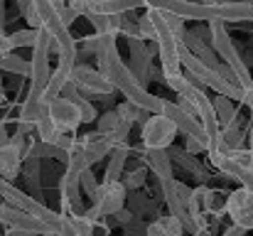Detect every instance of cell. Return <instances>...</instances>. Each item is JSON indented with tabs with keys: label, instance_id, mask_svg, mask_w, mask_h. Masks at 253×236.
<instances>
[{
	"label": "cell",
	"instance_id": "obj_13",
	"mask_svg": "<svg viewBox=\"0 0 253 236\" xmlns=\"http://www.w3.org/2000/svg\"><path fill=\"white\" fill-rule=\"evenodd\" d=\"M143 162H145V167H150V172L158 180H169L172 177V162L168 157V150H145Z\"/></svg>",
	"mask_w": 253,
	"mask_h": 236
},
{
	"label": "cell",
	"instance_id": "obj_29",
	"mask_svg": "<svg viewBox=\"0 0 253 236\" xmlns=\"http://www.w3.org/2000/svg\"><path fill=\"white\" fill-rule=\"evenodd\" d=\"M57 15H59V20H62V25H64V27H69V25H72V22L77 20V15H74V12H72V10H69L67 5H64V7H62V10H59Z\"/></svg>",
	"mask_w": 253,
	"mask_h": 236
},
{
	"label": "cell",
	"instance_id": "obj_3",
	"mask_svg": "<svg viewBox=\"0 0 253 236\" xmlns=\"http://www.w3.org/2000/svg\"><path fill=\"white\" fill-rule=\"evenodd\" d=\"M91 199H93V207L86 209L84 217L96 224V219L113 217L116 212L123 209V204H126V187L121 182H98V189H96V194Z\"/></svg>",
	"mask_w": 253,
	"mask_h": 236
},
{
	"label": "cell",
	"instance_id": "obj_15",
	"mask_svg": "<svg viewBox=\"0 0 253 236\" xmlns=\"http://www.w3.org/2000/svg\"><path fill=\"white\" fill-rule=\"evenodd\" d=\"M168 157H169V162L174 165H182V170H187L189 175H194V177H199V180H204L207 177V170L194 160L192 155H187L184 150H177V148H168Z\"/></svg>",
	"mask_w": 253,
	"mask_h": 236
},
{
	"label": "cell",
	"instance_id": "obj_19",
	"mask_svg": "<svg viewBox=\"0 0 253 236\" xmlns=\"http://www.w3.org/2000/svg\"><path fill=\"white\" fill-rule=\"evenodd\" d=\"M62 217L69 222L72 232L77 236H93V222H88L84 214H62Z\"/></svg>",
	"mask_w": 253,
	"mask_h": 236
},
{
	"label": "cell",
	"instance_id": "obj_32",
	"mask_svg": "<svg viewBox=\"0 0 253 236\" xmlns=\"http://www.w3.org/2000/svg\"><path fill=\"white\" fill-rule=\"evenodd\" d=\"M113 217H116V222H118V224H128V222H133V214H130V212H126V209L116 212Z\"/></svg>",
	"mask_w": 253,
	"mask_h": 236
},
{
	"label": "cell",
	"instance_id": "obj_10",
	"mask_svg": "<svg viewBox=\"0 0 253 236\" xmlns=\"http://www.w3.org/2000/svg\"><path fill=\"white\" fill-rule=\"evenodd\" d=\"M79 145L84 148L86 157H88V165H93V162L103 160V157L111 153V148H113L111 138H108V136H103V133H98V131H96V133H88V136H82Z\"/></svg>",
	"mask_w": 253,
	"mask_h": 236
},
{
	"label": "cell",
	"instance_id": "obj_6",
	"mask_svg": "<svg viewBox=\"0 0 253 236\" xmlns=\"http://www.w3.org/2000/svg\"><path fill=\"white\" fill-rule=\"evenodd\" d=\"M231 219L234 227H239L241 232L253 229V194L246 192L244 187L234 189L231 194H226V209H224Z\"/></svg>",
	"mask_w": 253,
	"mask_h": 236
},
{
	"label": "cell",
	"instance_id": "obj_38",
	"mask_svg": "<svg viewBox=\"0 0 253 236\" xmlns=\"http://www.w3.org/2000/svg\"><path fill=\"white\" fill-rule=\"evenodd\" d=\"M224 2H236V0H214V5H224Z\"/></svg>",
	"mask_w": 253,
	"mask_h": 236
},
{
	"label": "cell",
	"instance_id": "obj_7",
	"mask_svg": "<svg viewBox=\"0 0 253 236\" xmlns=\"http://www.w3.org/2000/svg\"><path fill=\"white\" fill-rule=\"evenodd\" d=\"M47 113L52 118V126L57 133H77V128L82 126L79 111L74 108V103H69L67 98H54L52 103H47Z\"/></svg>",
	"mask_w": 253,
	"mask_h": 236
},
{
	"label": "cell",
	"instance_id": "obj_36",
	"mask_svg": "<svg viewBox=\"0 0 253 236\" xmlns=\"http://www.w3.org/2000/svg\"><path fill=\"white\" fill-rule=\"evenodd\" d=\"M0 22L5 25V0H0Z\"/></svg>",
	"mask_w": 253,
	"mask_h": 236
},
{
	"label": "cell",
	"instance_id": "obj_11",
	"mask_svg": "<svg viewBox=\"0 0 253 236\" xmlns=\"http://www.w3.org/2000/svg\"><path fill=\"white\" fill-rule=\"evenodd\" d=\"M22 167V150L15 145H0V177L2 180H15Z\"/></svg>",
	"mask_w": 253,
	"mask_h": 236
},
{
	"label": "cell",
	"instance_id": "obj_12",
	"mask_svg": "<svg viewBox=\"0 0 253 236\" xmlns=\"http://www.w3.org/2000/svg\"><path fill=\"white\" fill-rule=\"evenodd\" d=\"M108 155H111V162L106 165V177H103V182H121V177H123V167H126V160H128V155H130L128 143H118V145H113Z\"/></svg>",
	"mask_w": 253,
	"mask_h": 236
},
{
	"label": "cell",
	"instance_id": "obj_27",
	"mask_svg": "<svg viewBox=\"0 0 253 236\" xmlns=\"http://www.w3.org/2000/svg\"><path fill=\"white\" fill-rule=\"evenodd\" d=\"M184 153L187 155H199V153H207V148L199 143V141H194V138H187V143H184Z\"/></svg>",
	"mask_w": 253,
	"mask_h": 236
},
{
	"label": "cell",
	"instance_id": "obj_31",
	"mask_svg": "<svg viewBox=\"0 0 253 236\" xmlns=\"http://www.w3.org/2000/svg\"><path fill=\"white\" fill-rule=\"evenodd\" d=\"M145 236H168V234H165V229L160 227V222H153V224L145 227Z\"/></svg>",
	"mask_w": 253,
	"mask_h": 236
},
{
	"label": "cell",
	"instance_id": "obj_18",
	"mask_svg": "<svg viewBox=\"0 0 253 236\" xmlns=\"http://www.w3.org/2000/svg\"><path fill=\"white\" fill-rule=\"evenodd\" d=\"M224 209H226V194H221V192H216V189H209V197H207V209H204V214L209 217H214V219H219L221 214H224Z\"/></svg>",
	"mask_w": 253,
	"mask_h": 236
},
{
	"label": "cell",
	"instance_id": "obj_20",
	"mask_svg": "<svg viewBox=\"0 0 253 236\" xmlns=\"http://www.w3.org/2000/svg\"><path fill=\"white\" fill-rule=\"evenodd\" d=\"M121 123V116H118V111L113 108V111H106L103 116H98L96 118V131L98 133H103V136H111L113 131H116V126Z\"/></svg>",
	"mask_w": 253,
	"mask_h": 236
},
{
	"label": "cell",
	"instance_id": "obj_26",
	"mask_svg": "<svg viewBox=\"0 0 253 236\" xmlns=\"http://www.w3.org/2000/svg\"><path fill=\"white\" fill-rule=\"evenodd\" d=\"M57 150H62V153H69L74 145H77V136H72V133H57V138H54V143H52Z\"/></svg>",
	"mask_w": 253,
	"mask_h": 236
},
{
	"label": "cell",
	"instance_id": "obj_39",
	"mask_svg": "<svg viewBox=\"0 0 253 236\" xmlns=\"http://www.w3.org/2000/svg\"><path fill=\"white\" fill-rule=\"evenodd\" d=\"M197 2H202V5H214V0H197Z\"/></svg>",
	"mask_w": 253,
	"mask_h": 236
},
{
	"label": "cell",
	"instance_id": "obj_5",
	"mask_svg": "<svg viewBox=\"0 0 253 236\" xmlns=\"http://www.w3.org/2000/svg\"><path fill=\"white\" fill-rule=\"evenodd\" d=\"M72 84L79 89V94L91 98V96H111L113 86L108 84V79L103 77L98 69H91L86 64H74L72 69Z\"/></svg>",
	"mask_w": 253,
	"mask_h": 236
},
{
	"label": "cell",
	"instance_id": "obj_1",
	"mask_svg": "<svg viewBox=\"0 0 253 236\" xmlns=\"http://www.w3.org/2000/svg\"><path fill=\"white\" fill-rule=\"evenodd\" d=\"M98 37V47H96V59H98V72L108 79V84L113 86V91L118 89L128 103L148 111V113H160L163 108V98L153 96L145 86H140L135 77L130 74V69L123 64L121 54H118V45L113 35H96Z\"/></svg>",
	"mask_w": 253,
	"mask_h": 236
},
{
	"label": "cell",
	"instance_id": "obj_24",
	"mask_svg": "<svg viewBox=\"0 0 253 236\" xmlns=\"http://www.w3.org/2000/svg\"><path fill=\"white\" fill-rule=\"evenodd\" d=\"M145 177H148V167H145V165H140L138 170L128 172V175H126V180H123L121 185L126 187V192H128V189H138V187H143V185H145Z\"/></svg>",
	"mask_w": 253,
	"mask_h": 236
},
{
	"label": "cell",
	"instance_id": "obj_25",
	"mask_svg": "<svg viewBox=\"0 0 253 236\" xmlns=\"http://www.w3.org/2000/svg\"><path fill=\"white\" fill-rule=\"evenodd\" d=\"M160 222V227L165 229V234L168 236H182V232H184V227H182V222L179 219H174V217H160L158 219Z\"/></svg>",
	"mask_w": 253,
	"mask_h": 236
},
{
	"label": "cell",
	"instance_id": "obj_21",
	"mask_svg": "<svg viewBox=\"0 0 253 236\" xmlns=\"http://www.w3.org/2000/svg\"><path fill=\"white\" fill-rule=\"evenodd\" d=\"M163 81H165V86H169L177 96H182L189 86H192V81L187 74H182V72H177V74H163Z\"/></svg>",
	"mask_w": 253,
	"mask_h": 236
},
{
	"label": "cell",
	"instance_id": "obj_4",
	"mask_svg": "<svg viewBox=\"0 0 253 236\" xmlns=\"http://www.w3.org/2000/svg\"><path fill=\"white\" fill-rule=\"evenodd\" d=\"M140 138L145 150H168L177 138V128L163 113H148L140 128Z\"/></svg>",
	"mask_w": 253,
	"mask_h": 236
},
{
	"label": "cell",
	"instance_id": "obj_23",
	"mask_svg": "<svg viewBox=\"0 0 253 236\" xmlns=\"http://www.w3.org/2000/svg\"><path fill=\"white\" fill-rule=\"evenodd\" d=\"M79 189H82V194H86V197H93V194H96L98 180H96V175H93L91 167H86V170L79 172Z\"/></svg>",
	"mask_w": 253,
	"mask_h": 236
},
{
	"label": "cell",
	"instance_id": "obj_28",
	"mask_svg": "<svg viewBox=\"0 0 253 236\" xmlns=\"http://www.w3.org/2000/svg\"><path fill=\"white\" fill-rule=\"evenodd\" d=\"M96 47H98V37H96V35L84 37V52H82V54H93V57H96Z\"/></svg>",
	"mask_w": 253,
	"mask_h": 236
},
{
	"label": "cell",
	"instance_id": "obj_33",
	"mask_svg": "<svg viewBox=\"0 0 253 236\" xmlns=\"http://www.w3.org/2000/svg\"><path fill=\"white\" fill-rule=\"evenodd\" d=\"M224 236H244V232H241L239 227H231V229H226V232H224Z\"/></svg>",
	"mask_w": 253,
	"mask_h": 236
},
{
	"label": "cell",
	"instance_id": "obj_14",
	"mask_svg": "<svg viewBox=\"0 0 253 236\" xmlns=\"http://www.w3.org/2000/svg\"><path fill=\"white\" fill-rule=\"evenodd\" d=\"M211 108H214V116H216V121H219V126H221V128L239 123V121H236V118H239V111H236V106H234L229 98L216 96V98L211 101Z\"/></svg>",
	"mask_w": 253,
	"mask_h": 236
},
{
	"label": "cell",
	"instance_id": "obj_17",
	"mask_svg": "<svg viewBox=\"0 0 253 236\" xmlns=\"http://www.w3.org/2000/svg\"><path fill=\"white\" fill-rule=\"evenodd\" d=\"M35 40H37V30H17L12 35H7V45L10 49H22V47H35Z\"/></svg>",
	"mask_w": 253,
	"mask_h": 236
},
{
	"label": "cell",
	"instance_id": "obj_8",
	"mask_svg": "<svg viewBox=\"0 0 253 236\" xmlns=\"http://www.w3.org/2000/svg\"><path fill=\"white\" fill-rule=\"evenodd\" d=\"M0 222L7 224L10 229L30 232V234H37V236L49 234V229H47L40 219H35L32 214L20 212V209H15V207H10V204H5V202H0Z\"/></svg>",
	"mask_w": 253,
	"mask_h": 236
},
{
	"label": "cell",
	"instance_id": "obj_34",
	"mask_svg": "<svg viewBox=\"0 0 253 236\" xmlns=\"http://www.w3.org/2000/svg\"><path fill=\"white\" fill-rule=\"evenodd\" d=\"M7 236H37V234H30V232H20V229H10Z\"/></svg>",
	"mask_w": 253,
	"mask_h": 236
},
{
	"label": "cell",
	"instance_id": "obj_30",
	"mask_svg": "<svg viewBox=\"0 0 253 236\" xmlns=\"http://www.w3.org/2000/svg\"><path fill=\"white\" fill-rule=\"evenodd\" d=\"M192 32H194L202 42H207V45L211 42V30H209V25H199V27H194Z\"/></svg>",
	"mask_w": 253,
	"mask_h": 236
},
{
	"label": "cell",
	"instance_id": "obj_35",
	"mask_svg": "<svg viewBox=\"0 0 253 236\" xmlns=\"http://www.w3.org/2000/svg\"><path fill=\"white\" fill-rule=\"evenodd\" d=\"M246 153L253 155V123H251V131H249V150H246Z\"/></svg>",
	"mask_w": 253,
	"mask_h": 236
},
{
	"label": "cell",
	"instance_id": "obj_9",
	"mask_svg": "<svg viewBox=\"0 0 253 236\" xmlns=\"http://www.w3.org/2000/svg\"><path fill=\"white\" fill-rule=\"evenodd\" d=\"M128 49H130V67L128 69L140 86H145L150 81V69H153V64H150L153 57L148 52V45L140 37H128Z\"/></svg>",
	"mask_w": 253,
	"mask_h": 236
},
{
	"label": "cell",
	"instance_id": "obj_22",
	"mask_svg": "<svg viewBox=\"0 0 253 236\" xmlns=\"http://www.w3.org/2000/svg\"><path fill=\"white\" fill-rule=\"evenodd\" d=\"M118 116L123 118V121H128V123H135V121H145L148 118V111H143V108H138V106H133V103H121L118 108Z\"/></svg>",
	"mask_w": 253,
	"mask_h": 236
},
{
	"label": "cell",
	"instance_id": "obj_2",
	"mask_svg": "<svg viewBox=\"0 0 253 236\" xmlns=\"http://www.w3.org/2000/svg\"><path fill=\"white\" fill-rule=\"evenodd\" d=\"M209 30H211V42H209V47L214 49V54L219 57V62H224V64L234 72V77L239 79V86H241L244 94L251 91V86H253L251 69H249V64L244 62L241 52L236 49V45H234V40H231V35H229V30H226V25H224V22H211Z\"/></svg>",
	"mask_w": 253,
	"mask_h": 236
},
{
	"label": "cell",
	"instance_id": "obj_40",
	"mask_svg": "<svg viewBox=\"0 0 253 236\" xmlns=\"http://www.w3.org/2000/svg\"><path fill=\"white\" fill-rule=\"evenodd\" d=\"M2 27H5V25H2V22H0V35H5V30H2Z\"/></svg>",
	"mask_w": 253,
	"mask_h": 236
},
{
	"label": "cell",
	"instance_id": "obj_16",
	"mask_svg": "<svg viewBox=\"0 0 253 236\" xmlns=\"http://www.w3.org/2000/svg\"><path fill=\"white\" fill-rule=\"evenodd\" d=\"M35 133H37L40 143H44V145H52L54 138H57V131H54V126H52L49 113H47V106L42 108V113H40L37 121H35Z\"/></svg>",
	"mask_w": 253,
	"mask_h": 236
},
{
	"label": "cell",
	"instance_id": "obj_37",
	"mask_svg": "<svg viewBox=\"0 0 253 236\" xmlns=\"http://www.w3.org/2000/svg\"><path fill=\"white\" fill-rule=\"evenodd\" d=\"M197 236H214V234H211V229H199Z\"/></svg>",
	"mask_w": 253,
	"mask_h": 236
}]
</instances>
